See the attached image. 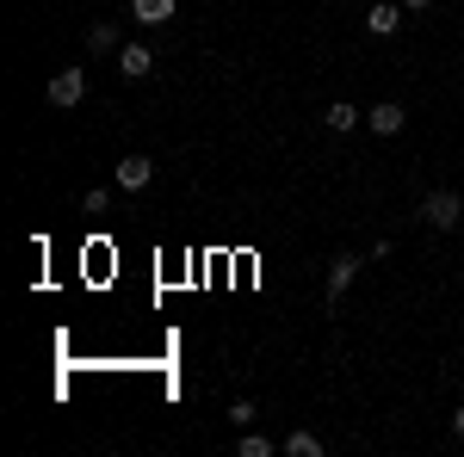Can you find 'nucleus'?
<instances>
[{
	"label": "nucleus",
	"instance_id": "7ed1b4c3",
	"mask_svg": "<svg viewBox=\"0 0 464 457\" xmlns=\"http://www.w3.org/2000/svg\"><path fill=\"white\" fill-rule=\"evenodd\" d=\"M359 253H334V266H328V303H341L347 290H353V279H359Z\"/></svg>",
	"mask_w": 464,
	"mask_h": 457
},
{
	"label": "nucleus",
	"instance_id": "20e7f679",
	"mask_svg": "<svg viewBox=\"0 0 464 457\" xmlns=\"http://www.w3.org/2000/svg\"><path fill=\"white\" fill-rule=\"evenodd\" d=\"M118 74H124V81L155 74V50H149V43H124V50H118Z\"/></svg>",
	"mask_w": 464,
	"mask_h": 457
},
{
	"label": "nucleus",
	"instance_id": "6e6552de",
	"mask_svg": "<svg viewBox=\"0 0 464 457\" xmlns=\"http://www.w3.org/2000/svg\"><path fill=\"white\" fill-rule=\"evenodd\" d=\"M130 13H137V25H168L174 19V0H130Z\"/></svg>",
	"mask_w": 464,
	"mask_h": 457
},
{
	"label": "nucleus",
	"instance_id": "0eeeda50",
	"mask_svg": "<svg viewBox=\"0 0 464 457\" xmlns=\"http://www.w3.org/2000/svg\"><path fill=\"white\" fill-rule=\"evenodd\" d=\"M396 25H402V6H391V0H378V6H365V32H372V37H391Z\"/></svg>",
	"mask_w": 464,
	"mask_h": 457
},
{
	"label": "nucleus",
	"instance_id": "f257e3e1",
	"mask_svg": "<svg viewBox=\"0 0 464 457\" xmlns=\"http://www.w3.org/2000/svg\"><path fill=\"white\" fill-rule=\"evenodd\" d=\"M421 223H433V229H459L464 223V198L459 192H428V198H421Z\"/></svg>",
	"mask_w": 464,
	"mask_h": 457
},
{
	"label": "nucleus",
	"instance_id": "dca6fc26",
	"mask_svg": "<svg viewBox=\"0 0 464 457\" xmlns=\"http://www.w3.org/2000/svg\"><path fill=\"white\" fill-rule=\"evenodd\" d=\"M452 433H459V439H464V408H459V414H452Z\"/></svg>",
	"mask_w": 464,
	"mask_h": 457
},
{
	"label": "nucleus",
	"instance_id": "1a4fd4ad",
	"mask_svg": "<svg viewBox=\"0 0 464 457\" xmlns=\"http://www.w3.org/2000/svg\"><path fill=\"white\" fill-rule=\"evenodd\" d=\"M279 452H285V457H322V439H316V433H285Z\"/></svg>",
	"mask_w": 464,
	"mask_h": 457
},
{
	"label": "nucleus",
	"instance_id": "ddd939ff",
	"mask_svg": "<svg viewBox=\"0 0 464 457\" xmlns=\"http://www.w3.org/2000/svg\"><path fill=\"white\" fill-rule=\"evenodd\" d=\"M81 211H87V216H106V211H111V192H106V186H87Z\"/></svg>",
	"mask_w": 464,
	"mask_h": 457
},
{
	"label": "nucleus",
	"instance_id": "39448f33",
	"mask_svg": "<svg viewBox=\"0 0 464 457\" xmlns=\"http://www.w3.org/2000/svg\"><path fill=\"white\" fill-rule=\"evenodd\" d=\"M365 124H372V130H378V137H396V130H402V124H409V111L396 106V100H378V106L365 111Z\"/></svg>",
	"mask_w": 464,
	"mask_h": 457
},
{
	"label": "nucleus",
	"instance_id": "9b49d317",
	"mask_svg": "<svg viewBox=\"0 0 464 457\" xmlns=\"http://www.w3.org/2000/svg\"><path fill=\"white\" fill-rule=\"evenodd\" d=\"M87 50H100V56L124 50V43H118V25H93V32H87Z\"/></svg>",
	"mask_w": 464,
	"mask_h": 457
},
{
	"label": "nucleus",
	"instance_id": "423d86ee",
	"mask_svg": "<svg viewBox=\"0 0 464 457\" xmlns=\"http://www.w3.org/2000/svg\"><path fill=\"white\" fill-rule=\"evenodd\" d=\"M149 179H155V161H149V155H124V161H118V186H124V192H143Z\"/></svg>",
	"mask_w": 464,
	"mask_h": 457
},
{
	"label": "nucleus",
	"instance_id": "2eb2a0df",
	"mask_svg": "<svg viewBox=\"0 0 464 457\" xmlns=\"http://www.w3.org/2000/svg\"><path fill=\"white\" fill-rule=\"evenodd\" d=\"M396 6H402V13H421V6H433V0H396Z\"/></svg>",
	"mask_w": 464,
	"mask_h": 457
},
{
	"label": "nucleus",
	"instance_id": "f8f14e48",
	"mask_svg": "<svg viewBox=\"0 0 464 457\" xmlns=\"http://www.w3.org/2000/svg\"><path fill=\"white\" fill-rule=\"evenodd\" d=\"M273 452H279V445L260 439V433H242V439H236V457H273Z\"/></svg>",
	"mask_w": 464,
	"mask_h": 457
},
{
	"label": "nucleus",
	"instance_id": "9d476101",
	"mask_svg": "<svg viewBox=\"0 0 464 457\" xmlns=\"http://www.w3.org/2000/svg\"><path fill=\"white\" fill-rule=\"evenodd\" d=\"M353 124H365V111H353L347 100H334V106H328V130H334V137H341V130H353Z\"/></svg>",
	"mask_w": 464,
	"mask_h": 457
},
{
	"label": "nucleus",
	"instance_id": "4468645a",
	"mask_svg": "<svg viewBox=\"0 0 464 457\" xmlns=\"http://www.w3.org/2000/svg\"><path fill=\"white\" fill-rule=\"evenodd\" d=\"M229 421H236V433H248L254 426V402H229Z\"/></svg>",
	"mask_w": 464,
	"mask_h": 457
},
{
	"label": "nucleus",
	"instance_id": "f03ea898",
	"mask_svg": "<svg viewBox=\"0 0 464 457\" xmlns=\"http://www.w3.org/2000/svg\"><path fill=\"white\" fill-rule=\"evenodd\" d=\"M87 100V69H56L50 74V106H81Z\"/></svg>",
	"mask_w": 464,
	"mask_h": 457
}]
</instances>
